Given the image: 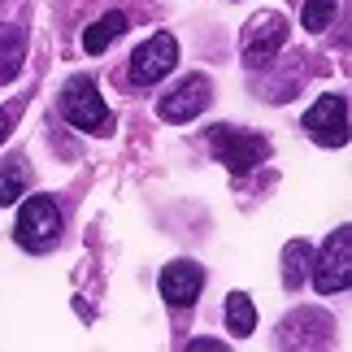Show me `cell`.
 Returning <instances> with one entry per match:
<instances>
[{"instance_id":"ba28073f","label":"cell","mask_w":352,"mask_h":352,"mask_svg":"<svg viewBox=\"0 0 352 352\" xmlns=\"http://www.w3.org/2000/svg\"><path fill=\"white\" fill-rule=\"evenodd\" d=\"M205 292V265L196 261H170L161 270V300L170 309H192Z\"/></svg>"},{"instance_id":"7c38bea8","label":"cell","mask_w":352,"mask_h":352,"mask_svg":"<svg viewBox=\"0 0 352 352\" xmlns=\"http://www.w3.org/2000/svg\"><path fill=\"white\" fill-rule=\"evenodd\" d=\"M126 26H131L126 13H104L100 22H91L87 31H83V48H87V52H104L118 35H126Z\"/></svg>"},{"instance_id":"5b68a950","label":"cell","mask_w":352,"mask_h":352,"mask_svg":"<svg viewBox=\"0 0 352 352\" xmlns=\"http://www.w3.org/2000/svg\"><path fill=\"white\" fill-rule=\"evenodd\" d=\"M300 126L309 131V140L322 144V148H344L348 144V96H340V91L318 96L305 109Z\"/></svg>"},{"instance_id":"8992f818","label":"cell","mask_w":352,"mask_h":352,"mask_svg":"<svg viewBox=\"0 0 352 352\" xmlns=\"http://www.w3.org/2000/svg\"><path fill=\"white\" fill-rule=\"evenodd\" d=\"M174 65H179V39H174L170 31H157L153 39H144V44L131 52V78L140 87L161 83Z\"/></svg>"},{"instance_id":"e0dca14e","label":"cell","mask_w":352,"mask_h":352,"mask_svg":"<svg viewBox=\"0 0 352 352\" xmlns=\"http://www.w3.org/2000/svg\"><path fill=\"white\" fill-rule=\"evenodd\" d=\"M187 348H192V352H218V348H226V344H222V340H192Z\"/></svg>"},{"instance_id":"6da1fadb","label":"cell","mask_w":352,"mask_h":352,"mask_svg":"<svg viewBox=\"0 0 352 352\" xmlns=\"http://www.w3.org/2000/svg\"><path fill=\"white\" fill-rule=\"evenodd\" d=\"M61 118L70 122L74 131H83V135H100V140L113 135V113H109V104L100 100L96 78H87V74H70V78H65V87H61Z\"/></svg>"},{"instance_id":"9a60e30c","label":"cell","mask_w":352,"mask_h":352,"mask_svg":"<svg viewBox=\"0 0 352 352\" xmlns=\"http://www.w3.org/2000/svg\"><path fill=\"white\" fill-rule=\"evenodd\" d=\"M335 18V0H305V13H300V22H305V31H327Z\"/></svg>"},{"instance_id":"2e32d148","label":"cell","mask_w":352,"mask_h":352,"mask_svg":"<svg viewBox=\"0 0 352 352\" xmlns=\"http://www.w3.org/2000/svg\"><path fill=\"white\" fill-rule=\"evenodd\" d=\"M26 109V96H18V100H9V104H0V144L9 140V131H13V122H18V113Z\"/></svg>"},{"instance_id":"5bb4252c","label":"cell","mask_w":352,"mask_h":352,"mask_svg":"<svg viewBox=\"0 0 352 352\" xmlns=\"http://www.w3.org/2000/svg\"><path fill=\"white\" fill-rule=\"evenodd\" d=\"M26 187H31V170L22 161L5 166L0 170V205H18V196H26Z\"/></svg>"},{"instance_id":"7a4b0ae2","label":"cell","mask_w":352,"mask_h":352,"mask_svg":"<svg viewBox=\"0 0 352 352\" xmlns=\"http://www.w3.org/2000/svg\"><path fill=\"white\" fill-rule=\"evenodd\" d=\"M209 153L222 161L231 174H248L256 170L261 161L270 157V140L256 131H243V126H209Z\"/></svg>"},{"instance_id":"3957f363","label":"cell","mask_w":352,"mask_h":352,"mask_svg":"<svg viewBox=\"0 0 352 352\" xmlns=\"http://www.w3.org/2000/svg\"><path fill=\"white\" fill-rule=\"evenodd\" d=\"M13 239L26 252H48L61 239V209L52 205V196H26L13 222Z\"/></svg>"},{"instance_id":"8fae6325","label":"cell","mask_w":352,"mask_h":352,"mask_svg":"<svg viewBox=\"0 0 352 352\" xmlns=\"http://www.w3.org/2000/svg\"><path fill=\"white\" fill-rule=\"evenodd\" d=\"M222 314H226V331L239 335V340H248L256 331V305L248 300V292H231L226 305H222Z\"/></svg>"},{"instance_id":"277c9868","label":"cell","mask_w":352,"mask_h":352,"mask_svg":"<svg viewBox=\"0 0 352 352\" xmlns=\"http://www.w3.org/2000/svg\"><path fill=\"white\" fill-rule=\"evenodd\" d=\"M309 265H314L318 296L348 292V283H352V231H348V226L331 231V239L322 243V252H318V261H309Z\"/></svg>"},{"instance_id":"9c48e42d","label":"cell","mask_w":352,"mask_h":352,"mask_svg":"<svg viewBox=\"0 0 352 352\" xmlns=\"http://www.w3.org/2000/svg\"><path fill=\"white\" fill-rule=\"evenodd\" d=\"M287 44V22L278 13H256L243 31V61L248 65H265L274 52Z\"/></svg>"},{"instance_id":"52a82bcc","label":"cell","mask_w":352,"mask_h":352,"mask_svg":"<svg viewBox=\"0 0 352 352\" xmlns=\"http://www.w3.org/2000/svg\"><path fill=\"white\" fill-rule=\"evenodd\" d=\"M209 100H213V83L205 74H187L179 87L157 100V113L166 122H192V118H200L209 109Z\"/></svg>"},{"instance_id":"4fadbf2b","label":"cell","mask_w":352,"mask_h":352,"mask_svg":"<svg viewBox=\"0 0 352 352\" xmlns=\"http://www.w3.org/2000/svg\"><path fill=\"white\" fill-rule=\"evenodd\" d=\"M305 274H309V243L305 239H292L287 248H283V287L300 292Z\"/></svg>"},{"instance_id":"30bf717a","label":"cell","mask_w":352,"mask_h":352,"mask_svg":"<svg viewBox=\"0 0 352 352\" xmlns=\"http://www.w3.org/2000/svg\"><path fill=\"white\" fill-rule=\"evenodd\" d=\"M22 61H26V31L18 22H9L5 31H0V87L18 78Z\"/></svg>"}]
</instances>
